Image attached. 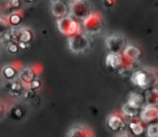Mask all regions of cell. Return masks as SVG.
<instances>
[{
  "label": "cell",
  "instance_id": "cell-1",
  "mask_svg": "<svg viewBox=\"0 0 158 137\" xmlns=\"http://www.w3.org/2000/svg\"><path fill=\"white\" fill-rule=\"evenodd\" d=\"M135 87L142 90H148L158 85V74L152 68H144L134 71L130 78Z\"/></svg>",
  "mask_w": 158,
  "mask_h": 137
},
{
  "label": "cell",
  "instance_id": "cell-2",
  "mask_svg": "<svg viewBox=\"0 0 158 137\" xmlns=\"http://www.w3.org/2000/svg\"><path fill=\"white\" fill-rule=\"evenodd\" d=\"M82 22V26L87 35L99 36L104 31V22L99 13H91Z\"/></svg>",
  "mask_w": 158,
  "mask_h": 137
},
{
  "label": "cell",
  "instance_id": "cell-3",
  "mask_svg": "<svg viewBox=\"0 0 158 137\" xmlns=\"http://www.w3.org/2000/svg\"><path fill=\"white\" fill-rule=\"evenodd\" d=\"M68 48L75 54H82L90 48V41L86 35L81 33L68 37Z\"/></svg>",
  "mask_w": 158,
  "mask_h": 137
},
{
  "label": "cell",
  "instance_id": "cell-4",
  "mask_svg": "<svg viewBox=\"0 0 158 137\" xmlns=\"http://www.w3.org/2000/svg\"><path fill=\"white\" fill-rule=\"evenodd\" d=\"M57 29L62 35L70 37L75 34L80 33V25L78 23V20L73 18L72 15H67L57 20Z\"/></svg>",
  "mask_w": 158,
  "mask_h": 137
},
{
  "label": "cell",
  "instance_id": "cell-5",
  "mask_svg": "<svg viewBox=\"0 0 158 137\" xmlns=\"http://www.w3.org/2000/svg\"><path fill=\"white\" fill-rule=\"evenodd\" d=\"M69 13L78 21H84L91 14L90 5L86 0H74L69 7Z\"/></svg>",
  "mask_w": 158,
  "mask_h": 137
},
{
  "label": "cell",
  "instance_id": "cell-6",
  "mask_svg": "<svg viewBox=\"0 0 158 137\" xmlns=\"http://www.w3.org/2000/svg\"><path fill=\"white\" fill-rule=\"evenodd\" d=\"M105 44L110 53H123L127 48L125 37L120 35H110L105 38Z\"/></svg>",
  "mask_w": 158,
  "mask_h": 137
},
{
  "label": "cell",
  "instance_id": "cell-7",
  "mask_svg": "<svg viewBox=\"0 0 158 137\" xmlns=\"http://www.w3.org/2000/svg\"><path fill=\"white\" fill-rule=\"evenodd\" d=\"M140 118L146 124L158 122V107L153 105H146L141 110Z\"/></svg>",
  "mask_w": 158,
  "mask_h": 137
},
{
  "label": "cell",
  "instance_id": "cell-8",
  "mask_svg": "<svg viewBox=\"0 0 158 137\" xmlns=\"http://www.w3.org/2000/svg\"><path fill=\"white\" fill-rule=\"evenodd\" d=\"M51 12L54 18H62L68 15L69 9H68V6L62 0H53L51 2Z\"/></svg>",
  "mask_w": 158,
  "mask_h": 137
},
{
  "label": "cell",
  "instance_id": "cell-9",
  "mask_svg": "<svg viewBox=\"0 0 158 137\" xmlns=\"http://www.w3.org/2000/svg\"><path fill=\"white\" fill-rule=\"evenodd\" d=\"M107 127L113 132H123L126 128V122L120 115H112L106 120Z\"/></svg>",
  "mask_w": 158,
  "mask_h": 137
},
{
  "label": "cell",
  "instance_id": "cell-10",
  "mask_svg": "<svg viewBox=\"0 0 158 137\" xmlns=\"http://www.w3.org/2000/svg\"><path fill=\"white\" fill-rule=\"evenodd\" d=\"M33 31L29 28H22L19 30V35H18V43L20 46V48L22 49H26L29 46L31 42L33 41Z\"/></svg>",
  "mask_w": 158,
  "mask_h": 137
},
{
  "label": "cell",
  "instance_id": "cell-11",
  "mask_svg": "<svg viewBox=\"0 0 158 137\" xmlns=\"http://www.w3.org/2000/svg\"><path fill=\"white\" fill-rule=\"evenodd\" d=\"M123 55H125L129 61L135 63V62H139L142 58L143 53H142V51H141V49H139L138 46H127V48L123 51Z\"/></svg>",
  "mask_w": 158,
  "mask_h": 137
},
{
  "label": "cell",
  "instance_id": "cell-12",
  "mask_svg": "<svg viewBox=\"0 0 158 137\" xmlns=\"http://www.w3.org/2000/svg\"><path fill=\"white\" fill-rule=\"evenodd\" d=\"M18 35H19V30H16L15 28H8L1 35V43L5 46H7L10 43L18 42Z\"/></svg>",
  "mask_w": 158,
  "mask_h": 137
},
{
  "label": "cell",
  "instance_id": "cell-13",
  "mask_svg": "<svg viewBox=\"0 0 158 137\" xmlns=\"http://www.w3.org/2000/svg\"><path fill=\"white\" fill-rule=\"evenodd\" d=\"M19 78L22 82L26 83V84H29L31 83L34 80L36 79V72L33 68L31 67H27V68H24L20 71L19 74Z\"/></svg>",
  "mask_w": 158,
  "mask_h": 137
},
{
  "label": "cell",
  "instance_id": "cell-14",
  "mask_svg": "<svg viewBox=\"0 0 158 137\" xmlns=\"http://www.w3.org/2000/svg\"><path fill=\"white\" fill-rule=\"evenodd\" d=\"M128 103L132 104L133 106L138 107V108L142 109L143 107H145L146 104V99H145V96L141 95L139 93H130L129 94V98H128Z\"/></svg>",
  "mask_w": 158,
  "mask_h": 137
},
{
  "label": "cell",
  "instance_id": "cell-15",
  "mask_svg": "<svg viewBox=\"0 0 158 137\" xmlns=\"http://www.w3.org/2000/svg\"><path fill=\"white\" fill-rule=\"evenodd\" d=\"M24 83V82H23ZM22 82L20 81H11V82L8 84V91L9 93L11 94L12 96H20V95H23L25 91V87L23 85Z\"/></svg>",
  "mask_w": 158,
  "mask_h": 137
},
{
  "label": "cell",
  "instance_id": "cell-16",
  "mask_svg": "<svg viewBox=\"0 0 158 137\" xmlns=\"http://www.w3.org/2000/svg\"><path fill=\"white\" fill-rule=\"evenodd\" d=\"M121 111H123V115H126V117H128V118H131V119L139 117V115L141 113L140 108L133 106V105L130 104V103H127V104L123 105Z\"/></svg>",
  "mask_w": 158,
  "mask_h": 137
},
{
  "label": "cell",
  "instance_id": "cell-17",
  "mask_svg": "<svg viewBox=\"0 0 158 137\" xmlns=\"http://www.w3.org/2000/svg\"><path fill=\"white\" fill-rule=\"evenodd\" d=\"M144 96L145 99H146V105L158 106V89L153 87V89L146 90Z\"/></svg>",
  "mask_w": 158,
  "mask_h": 137
},
{
  "label": "cell",
  "instance_id": "cell-18",
  "mask_svg": "<svg viewBox=\"0 0 158 137\" xmlns=\"http://www.w3.org/2000/svg\"><path fill=\"white\" fill-rule=\"evenodd\" d=\"M129 128L131 133L135 136L142 135L144 132V125H143V121H131L129 123Z\"/></svg>",
  "mask_w": 158,
  "mask_h": 137
},
{
  "label": "cell",
  "instance_id": "cell-19",
  "mask_svg": "<svg viewBox=\"0 0 158 137\" xmlns=\"http://www.w3.org/2000/svg\"><path fill=\"white\" fill-rule=\"evenodd\" d=\"M92 133H90V131L88 128L84 127V126H77L70 130V132L68 133V136H92Z\"/></svg>",
  "mask_w": 158,
  "mask_h": 137
},
{
  "label": "cell",
  "instance_id": "cell-20",
  "mask_svg": "<svg viewBox=\"0 0 158 137\" xmlns=\"http://www.w3.org/2000/svg\"><path fill=\"white\" fill-rule=\"evenodd\" d=\"M2 75L5 78L9 79V80H12V79H14L18 76V71H16V69L13 66H6L2 69Z\"/></svg>",
  "mask_w": 158,
  "mask_h": 137
},
{
  "label": "cell",
  "instance_id": "cell-21",
  "mask_svg": "<svg viewBox=\"0 0 158 137\" xmlns=\"http://www.w3.org/2000/svg\"><path fill=\"white\" fill-rule=\"evenodd\" d=\"M9 22L11 24V26H18L22 22V15L21 13H19L18 11H14L13 13H11L9 15Z\"/></svg>",
  "mask_w": 158,
  "mask_h": 137
},
{
  "label": "cell",
  "instance_id": "cell-22",
  "mask_svg": "<svg viewBox=\"0 0 158 137\" xmlns=\"http://www.w3.org/2000/svg\"><path fill=\"white\" fill-rule=\"evenodd\" d=\"M147 136L158 137V122L148 124V126H147Z\"/></svg>",
  "mask_w": 158,
  "mask_h": 137
},
{
  "label": "cell",
  "instance_id": "cell-23",
  "mask_svg": "<svg viewBox=\"0 0 158 137\" xmlns=\"http://www.w3.org/2000/svg\"><path fill=\"white\" fill-rule=\"evenodd\" d=\"M10 112H11L12 117H13L14 119H20V118H22L23 115H24V111H23L22 108H21V107H19V106L13 107Z\"/></svg>",
  "mask_w": 158,
  "mask_h": 137
},
{
  "label": "cell",
  "instance_id": "cell-24",
  "mask_svg": "<svg viewBox=\"0 0 158 137\" xmlns=\"http://www.w3.org/2000/svg\"><path fill=\"white\" fill-rule=\"evenodd\" d=\"M19 48H20V46L18 42H13V43H10L9 46H7V51L10 54H15V53H18Z\"/></svg>",
  "mask_w": 158,
  "mask_h": 137
},
{
  "label": "cell",
  "instance_id": "cell-25",
  "mask_svg": "<svg viewBox=\"0 0 158 137\" xmlns=\"http://www.w3.org/2000/svg\"><path fill=\"white\" fill-rule=\"evenodd\" d=\"M8 6H9L13 11H16V10L21 7V0H10Z\"/></svg>",
  "mask_w": 158,
  "mask_h": 137
},
{
  "label": "cell",
  "instance_id": "cell-26",
  "mask_svg": "<svg viewBox=\"0 0 158 137\" xmlns=\"http://www.w3.org/2000/svg\"><path fill=\"white\" fill-rule=\"evenodd\" d=\"M29 85H31V87L33 90H37V89H39V87H41V81L38 80V79H35L33 82L29 83Z\"/></svg>",
  "mask_w": 158,
  "mask_h": 137
},
{
  "label": "cell",
  "instance_id": "cell-27",
  "mask_svg": "<svg viewBox=\"0 0 158 137\" xmlns=\"http://www.w3.org/2000/svg\"><path fill=\"white\" fill-rule=\"evenodd\" d=\"M104 5L107 8L112 7V6L114 5V0H104Z\"/></svg>",
  "mask_w": 158,
  "mask_h": 137
},
{
  "label": "cell",
  "instance_id": "cell-28",
  "mask_svg": "<svg viewBox=\"0 0 158 137\" xmlns=\"http://www.w3.org/2000/svg\"><path fill=\"white\" fill-rule=\"evenodd\" d=\"M25 2H27V3H33V2H35L36 0H24Z\"/></svg>",
  "mask_w": 158,
  "mask_h": 137
}]
</instances>
